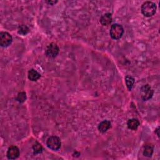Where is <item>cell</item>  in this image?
<instances>
[{"label":"cell","instance_id":"1","mask_svg":"<svg viewBox=\"0 0 160 160\" xmlns=\"http://www.w3.org/2000/svg\"><path fill=\"white\" fill-rule=\"evenodd\" d=\"M156 5L151 2H145L141 6V13L146 17H151L156 13Z\"/></svg>","mask_w":160,"mask_h":160},{"label":"cell","instance_id":"2","mask_svg":"<svg viewBox=\"0 0 160 160\" xmlns=\"http://www.w3.org/2000/svg\"><path fill=\"white\" fill-rule=\"evenodd\" d=\"M124 29L121 25L115 23L111 25L109 31V35L112 39L115 40H119L122 37Z\"/></svg>","mask_w":160,"mask_h":160},{"label":"cell","instance_id":"3","mask_svg":"<svg viewBox=\"0 0 160 160\" xmlns=\"http://www.w3.org/2000/svg\"><path fill=\"white\" fill-rule=\"evenodd\" d=\"M47 146L53 151H58L61 146L60 139L56 136H50L46 141Z\"/></svg>","mask_w":160,"mask_h":160},{"label":"cell","instance_id":"4","mask_svg":"<svg viewBox=\"0 0 160 160\" xmlns=\"http://www.w3.org/2000/svg\"><path fill=\"white\" fill-rule=\"evenodd\" d=\"M154 91L149 85H144L141 87L140 90V95L141 98L143 101H148L150 99L153 95Z\"/></svg>","mask_w":160,"mask_h":160},{"label":"cell","instance_id":"5","mask_svg":"<svg viewBox=\"0 0 160 160\" xmlns=\"http://www.w3.org/2000/svg\"><path fill=\"white\" fill-rule=\"evenodd\" d=\"M13 41V38L12 35L8 32L0 33V45L2 47L9 46Z\"/></svg>","mask_w":160,"mask_h":160},{"label":"cell","instance_id":"6","mask_svg":"<svg viewBox=\"0 0 160 160\" xmlns=\"http://www.w3.org/2000/svg\"><path fill=\"white\" fill-rule=\"evenodd\" d=\"M59 51L60 48L58 46L54 43H51L46 48V55L49 58H54L59 54Z\"/></svg>","mask_w":160,"mask_h":160},{"label":"cell","instance_id":"7","mask_svg":"<svg viewBox=\"0 0 160 160\" xmlns=\"http://www.w3.org/2000/svg\"><path fill=\"white\" fill-rule=\"evenodd\" d=\"M7 156L9 159H17L20 156L19 148L16 146H11L7 151Z\"/></svg>","mask_w":160,"mask_h":160},{"label":"cell","instance_id":"8","mask_svg":"<svg viewBox=\"0 0 160 160\" xmlns=\"http://www.w3.org/2000/svg\"><path fill=\"white\" fill-rule=\"evenodd\" d=\"M111 127V123L108 120H104L101 121L98 125V130L99 132L104 133L106 132Z\"/></svg>","mask_w":160,"mask_h":160},{"label":"cell","instance_id":"9","mask_svg":"<svg viewBox=\"0 0 160 160\" xmlns=\"http://www.w3.org/2000/svg\"><path fill=\"white\" fill-rule=\"evenodd\" d=\"M112 22V15L111 13H105L100 18V23L103 26H108Z\"/></svg>","mask_w":160,"mask_h":160},{"label":"cell","instance_id":"10","mask_svg":"<svg viewBox=\"0 0 160 160\" xmlns=\"http://www.w3.org/2000/svg\"><path fill=\"white\" fill-rule=\"evenodd\" d=\"M28 77L30 80H31L32 81H35L40 78L41 75L35 70L32 69L28 71Z\"/></svg>","mask_w":160,"mask_h":160},{"label":"cell","instance_id":"11","mask_svg":"<svg viewBox=\"0 0 160 160\" xmlns=\"http://www.w3.org/2000/svg\"><path fill=\"white\" fill-rule=\"evenodd\" d=\"M154 151V146L152 144H147L145 145L143 150V155L146 157H151Z\"/></svg>","mask_w":160,"mask_h":160},{"label":"cell","instance_id":"12","mask_svg":"<svg viewBox=\"0 0 160 160\" xmlns=\"http://www.w3.org/2000/svg\"><path fill=\"white\" fill-rule=\"evenodd\" d=\"M127 125L129 129L131 130H136L138 128L139 125V122L137 119L133 118L128 120L127 123Z\"/></svg>","mask_w":160,"mask_h":160},{"label":"cell","instance_id":"13","mask_svg":"<svg viewBox=\"0 0 160 160\" xmlns=\"http://www.w3.org/2000/svg\"><path fill=\"white\" fill-rule=\"evenodd\" d=\"M125 81H126V86H127L128 90L131 91L133 88V86L134 85V79L133 78H132L131 76H126L125 77Z\"/></svg>","mask_w":160,"mask_h":160},{"label":"cell","instance_id":"14","mask_svg":"<svg viewBox=\"0 0 160 160\" xmlns=\"http://www.w3.org/2000/svg\"><path fill=\"white\" fill-rule=\"evenodd\" d=\"M30 32V29L28 28V27L26 25H22L21 26L19 27L18 28V33L22 35H27Z\"/></svg>","mask_w":160,"mask_h":160},{"label":"cell","instance_id":"15","mask_svg":"<svg viewBox=\"0 0 160 160\" xmlns=\"http://www.w3.org/2000/svg\"><path fill=\"white\" fill-rule=\"evenodd\" d=\"M33 149L34 151V154H40L43 151V147L41 144L36 142L35 144L33 146Z\"/></svg>","mask_w":160,"mask_h":160},{"label":"cell","instance_id":"16","mask_svg":"<svg viewBox=\"0 0 160 160\" xmlns=\"http://www.w3.org/2000/svg\"><path fill=\"white\" fill-rule=\"evenodd\" d=\"M27 99V95L25 92H20L18 93L17 96V101L20 103H24L26 101Z\"/></svg>","mask_w":160,"mask_h":160},{"label":"cell","instance_id":"17","mask_svg":"<svg viewBox=\"0 0 160 160\" xmlns=\"http://www.w3.org/2000/svg\"><path fill=\"white\" fill-rule=\"evenodd\" d=\"M159 128H158L156 130H155V133L157 134V135H158V137H159Z\"/></svg>","mask_w":160,"mask_h":160},{"label":"cell","instance_id":"18","mask_svg":"<svg viewBox=\"0 0 160 160\" xmlns=\"http://www.w3.org/2000/svg\"><path fill=\"white\" fill-rule=\"evenodd\" d=\"M49 4H51V5H54L56 3H57V2H52V1H50V2H47Z\"/></svg>","mask_w":160,"mask_h":160}]
</instances>
